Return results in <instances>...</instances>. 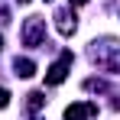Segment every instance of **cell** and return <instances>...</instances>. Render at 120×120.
<instances>
[{"label": "cell", "instance_id": "7a4b0ae2", "mask_svg": "<svg viewBox=\"0 0 120 120\" xmlns=\"http://www.w3.org/2000/svg\"><path fill=\"white\" fill-rule=\"evenodd\" d=\"M68 68H71V52H62V59L45 71V84L49 88H55V84H62L65 81V75H68Z\"/></svg>", "mask_w": 120, "mask_h": 120}, {"label": "cell", "instance_id": "277c9868", "mask_svg": "<svg viewBox=\"0 0 120 120\" xmlns=\"http://www.w3.org/2000/svg\"><path fill=\"white\" fill-rule=\"evenodd\" d=\"M55 26H59V33L62 36H71V33H75V26H78V23H75V13H68V10H59V13H55Z\"/></svg>", "mask_w": 120, "mask_h": 120}, {"label": "cell", "instance_id": "52a82bcc", "mask_svg": "<svg viewBox=\"0 0 120 120\" xmlns=\"http://www.w3.org/2000/svg\"><path fill=\"white\" fill-rule=\"evenodd\" d=\"M7 104H10V94H7V91H3V88H0V110H3V107H7Z\"/></svg>", "mask_w": 120, "mask_h": 120}, {"label": "cell", "instance_id": "5b68a950", "mask_svg": "<svg viewBox=\"0 0 120 120\" xmlns=\"http://www.w3.org/2000/svg\"><path fill=\"white\" fill-rule=\"evenodd\" d=\"M13 68H16L20 78H33V75H36V65H33L29 59H16V62H13Z\"/></svg>", "mask_w": 120, "mask_h": 120}, {"label": "cell", "instance_id": "30bf717a", "mask_svg": "<svg viewBox=\"0 0 120 120\" xmlns=\"http://www.w3.org/2000/svg\"><path fill=\"white\" fill-rule=\"evenodd\" d=\"M20 3H29V0H20Z\"/></svg>", "mask_w": 120, "mask_h": 120}, {"label": "cell", "instance_id": "6da1fadb", "mask_svg": "<svg viewBox=\"0 0 120 120\" xmlns=\"http://www.w3.org/2000/svg\"><path fill=\"white\" fill-rule=\"evenodd\" d=\"M45 39V20L42 16H29L23 23V45H39Z\"/></svg>", "mask_w": 120, "mask_h": 120}, {"label": "cell", "instance_id": "9c48e42d", "mask_svg": "<svg viewBox=\"0 0 120 120\" xmlns=\"http://www.w3.org/2000/svg\"><path fill=\"white\" fill-rule=\"evenodd\" d=\"M0 49H3V36H0Z\"/></svg>", "mask_w": 120, "mask_h": 120}, {"label": "cell", "instance_id": "ba28073f", "mask_svg": "<svg viewBox=\"0 0 120 120\" xmlns=\"http://www.w3.org/2000/svg\"><path fill=\"white\" fill-rule=\"evenodd\" d=\"M71 3H75V7H84V3H88V0H71Z\"/></svg>", "mask_w": 120, "mask_h": 120}, {"label": "cell", "instance_id": "8992f818", "mask_svg": "<svg viewBox=\"0 0 120 120\" xmlns=\"http://www.w3.org/2000/svg\"><path fill=\"white\" fill-rule=\"evenodd\" d=\"M42 101H45V98H42L39 91H33V94H29V107H33V110H39V107H42Z\"/></svg>", "mask_w": 120, "mask_h": 120}, {"label": "cell", "instance_id": "3957f363", "mask_svg": "<svg viewBox=\"0 0 120 120\" xmlns=\"http://www.w3.org/2000/svg\"><path fill=\"white\" fill-rule=\"evenodd\" d=\"M94 114H98L94 104H71V107H65V120H91Z\"/></svg>", "mask_w": 120, "mask_h": 120}]
</instances>
